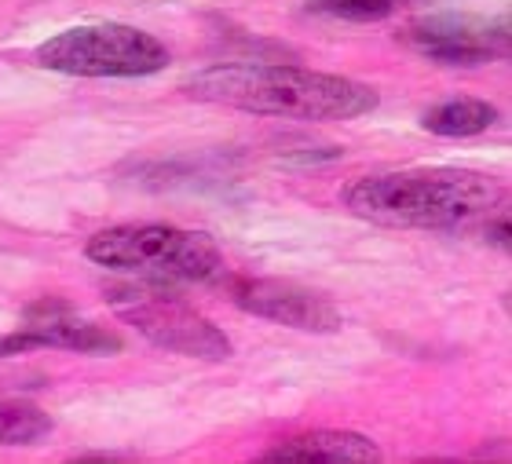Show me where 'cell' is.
<instances>
[{
	"label": "cell",
	"mask_w": 512,
	"mask_h": 464,
	"mask_svg": "<svg viewBox=\"0 0 512 464\" xmlns=\"http://www.w3.org/2000/svg\"><path fill=\"white\" fill-rule=\"evenodd\" d=\"M183 92L213 106L289 121H348L377 110V92L352 77L315 74L300 66L224 63L194 74Z\"/></svg>",
	"instance_id": "obj_1"
},
{
	"label": "cell",
	"mask_w": 512,
	"mask_h": 464,
	"mask_svg": "<svg viewBox=\"0 0 512 464\" xmlns=\"http://www.w3.org/2000/svg\"><path fill=\"white\" fill-rule=\"evenodd\" d=\"M344 209L381 227L450 231L494 209L498 183L465 169H410L363 176L344 187Z\"/></svg>",
	"instance_id": "obj_2"
},
{
	"label": "cell",
	"mask_w": 512,
	"mask_h": 464,
	"mask_svg": "<svg viewBox=\"0 0 512 464\" xmlns=\"http://www.w3.org/2000/svg\"><path fill=\"white\" fill-rule=\"evenodd\" d=\"M85 253L99 267L132 275L139 282L220 285L227 278V260L213 238H205L198 231H183V227H161V223L107 227V231L88 238Z\"/></svg>",
	"instance_id": "obj_3"
},
{
	"label": "cell",
	"mask_w": 512,
	"mask_h": 464,
	"mask_svg": "<svg viewBox=\"0 0 512 464\" xmlns=\"http://www.w3.org/2000/svg\"><path fill=\"white\" fill-rule=\"evenodd\" d=\"M37 63L70 77H147L169 63V48L136 26L96 22L55 33L37 48Z\"/></svg>",
	"instance_id": "obj_4"
},
{
	"label": "cell",
	"mask_w": 512,
	"mask_h": 464,
	"mask_svg": "<svg viewBox=\"0 0 512 464\" xmlns=\"http://www.w3.org/2000/svg\"><path fill=\"white\" fill-rule=\"evenodd\" d=\"M107 300L114 315L136 326L150 344L165 351L187 355V359L224 362L231 359V340L224 329H216L209 318L191 307L183 296L161 289L158 282H132V285H107Z\"/></svg>",
	"instance_id": "obj_5"
},
{
	"label": "cell",
	"mask_w": 512,
	"mask_h": 464,
	"mask_svg": "<svg viewBox=\"0 0 512 464\" xmlns=\"http://www.w3.org/2000/svg\"><path fill=\"white\" fill-rule=\"evenodd\" d=\"M227 293L246 315L267 318L278 326L300 329V333H337L341 329V311L315 289H304L297 282L282 278H235L227 271Z\"/></svg>",
	"instance_id": "obj_6"
},
{
	"label": "cell",
	"mask_w": 512,
	"mask_h": 464,
	"mask_svg": "<svg viewBox=\"0 0 512 464\" xmlns=\"http://www.w3.org/2000/svg\"><path fill=\"white\" fill-rule=\"evenodd\" d=\"M410 48L443 66H480L509 55V26L505 22L469 19V15H436L406 30Z\"/></svg>",
	"instance_id": "obj_7"
},
{
	"label": "cell",
	"mask_w": 512,
	"mask_h": 464,
	"mask_svg": "<svg viewBox=\"0 0 512 464\" xmlns=\"http://www.w3.org/2000/svg\"><path fill=\"white\" fill-rule=\"evenodd\" d=\"M26 333L37 340V348H63L81 355H114L125 348V340L107 326H96L88 318H77L70 304L44 296L26 311Z\"/></svg>",
	"instance_id": "obj_8"
},
{
	"label": "cell",
	"mask_w": 512,
	"mask_h": 464,
	"mask_svg": "<svg viewBox=\"0 0 512 464\" xmlns=\"http://www.w3.org/2000/svg\"><path fill=\"white\" fill-rule=\"evenodd\" d=\"M260 461H267V464H370V461H381V450L359 432H308V435L289 439V443H278L275 450H267Z\"/></svg>",
	"instance_id": "obj_9"
},
{
	"label": "cell",
	"mask_w": 512,
	"mask_h": 464,
	"mask_svg": "<svg viewBox=\"0 0 512 464\" xmlns=\"http://www.w3.org/2000/svg\"><path fill=\"white\" fill-rule=\"evenodd\" d=\"M498 121V110H494L487 99H472V95H461V99H447V103L432 106L421 125L432 136H447V139H469L480 136Z\"/></svg>",
	"instance_id": "obj_10"
},
{
	"label": "cell",
	"mask_w": 512,
	"mask_h": 464,
	"mask_svg": "<svg viewBox=\"0 0 512 464\" xmlns=\"http://www.w3.org/2000/svg\"><path fill=\"white\" fill-rule=\"evenodd\" d=\"M52 432V417L30 402L0 399V446H33Z\"/></svg>",
	"instance_id": "obj_11"
},
{
	"label": "cell",
	"mask_w": 512,
	"mask_h": 464,
	"mask_svg": "<svg viewBox=\"0 0 512 464\" xmlns=\"http://www.w3.org/2000/svg\"><path fill=\"white\" fill-rule=\"evenodd\" d=\"M308 11L344 22H377V19H388L395 11V4L392 0H311Z\"/></svg>",
	"instance_id": "obj_12"
},
{
	"label": "cell",
	"mask_w": 512,
	"mask_h": 464,
	"mask_svg": "<svg viewBox=\"0 0 512 464\" xmlns=\"http://www.w3.org/2000/svg\"><path fill=\"white\" fill-rule=\"evenodd\" d=\"M494 242L502 245V249L509 245V220H505V216L498 223H494Z\"/></svg>",
	"instance_id": "obj_13"
}]
</instances>
